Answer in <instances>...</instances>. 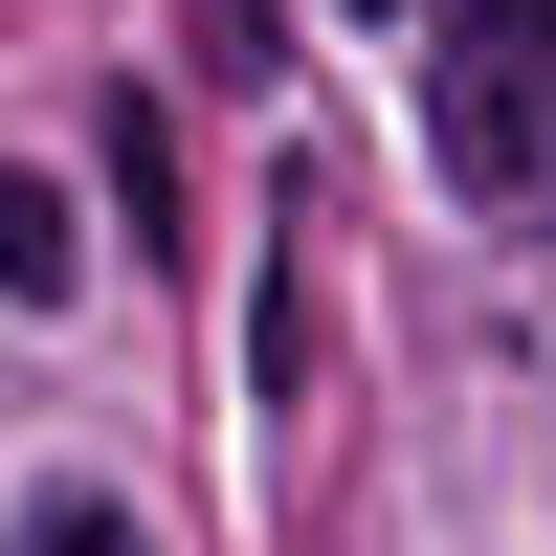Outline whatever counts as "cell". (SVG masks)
<instances>
[{
  "instance_id": "6da1fadb",
  "label": "cell",
  "mask_w": 556,
  "mask_h": 556,
  "mask_svg": "<svg viewBox=\"0 0 556 556\" xmlns=\"http://www.w3.org/2000/svg\"><path fill=\"white\" fill-rule=\"evenodd\" d=\"M424 134L468 201H556V0H445L424 45Z\"/></svg>"
},
{
  "instance_id": "7a4b0ae2",
  "label": "cell",
  "mask_w": 556,
  "mask_h": 556,
  "mask_svg": "<svg viewBox=\"0 0 556 556\" xmlns=\"http://www.w3.org/2000/svg\"><path fill=\"white\" fill-rule=\"evenodd\" d=\"M0 556H156V534H134L112 490H23V534H0Z\"/></svg>"
},
{
  "instance_id": "3957f363",
  "label": "cell",
  "mask_w": 556,
  "mask_h": 556,
  "mask_svg": "<svg viewBox=\"0 0 556 556\" xmlns=\"http://www.w3.org/2000/svg\"><path fill=\"white\" fill-rule=\"evenodd\" d=\"M0 290H23V312L67 290V201H45V178H0Z\"/></svg>"
},
{
  "instance_id": "277c9868",
  "label": "cell",
  "mask_w": 556,
  "mask_h": 556,
  "mask_svg": "<svg viewBox=\"0 0 556 556\" xmlns=\"http://www.w3.org/2000/svg\"><path fill=\"white\" fill-rule=\"evenodd\" d=\"M112 201H134V245H178V134L156 112H112Z\"/></svg>"
}]
</instances>
